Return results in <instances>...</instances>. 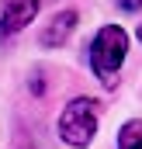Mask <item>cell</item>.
I'll return each mask as SVG.
<instances>
[{
  "label": "cell",
  "instance_id": "6da1fadb",
  "mask_svg": "<svg viewBox=\"0 0 142 149\" xmlns=\"http://www.w3.org/2000/svg\"><path fill=\"white\" fill-rule=\"evenodd\" d=\"M125 52H128V35L125 28L118 24H104L94 42H90V66L97 80L104 87H118V73H121V63H125Z\"/></svg>",
  "mask_w": 142,
  "mask_h": 149
},
{
  "label": "cell",
  "instance_id": "7a4b0ae2",
  "mask_svg": "<svg viewBox=\"0 0 142 149\" xmlns=\"http://www.w3.org/2000/svg\"><path fill=\"white\" fill-rule=\"evenodd\" d=\"M97 135V101L90 97H73L59 114V139L70 146L83 149Z\"/></svg>",
  "mask_w": 142,
  "mask_h": 149
},
{
  "label": "cell",
  "instance_id": "3957f363",
  "mask_svg": "<svg viewBox=\"0 0 142 149\" xmlns=\"http://www.w3.org/2000/svg\"><path fill=\"white\" fill-rule=\"evenodd\" d=\"M38 14V0H0V31L17 35L24 31Z\"/></svg>",
  "mask_w": 142,
  "mask_h": 149
},
{
  "label": "cell",
  "instance_id": "277c9868",
  "mask_svg": "<svg viewBox=\"0 0 142 149\" xmlns=\"http://www.w3.org/2000/svg\"><path fill=\"white\" fill-rule=\"evenodd\" d=\"M73 28H76V10H59L45 28H42V35L38 42L45 45V49H56V45H66V38L73 35Z\"/></svg>",
  "mask_w": 142,
  "mask_h": 149
},
{
  "label": "cell",
  "instance_id": "5b68a950",
  "mask_svg": "<svg viewBox=\"0 0 142 149\" xmlns=\"http://www.w3.org/2000/svg\"><path fill=\"white\" fill-rule=\"evenodd\" d=\"M118 149H142V118H132L118 132Z\"/></svg>",
  "mask_w": 142,
  "mask_h": 149
},
{
  "label": "cell",
  "instance_id": "8992f818",
  "mask_svg": "<svg viewBox=\"0 0 142 149\" xmlns=\"http://www.w3.org/2000/svg\"><path fill=\"white\" fill-rule=\"evenodd\" d=\"M118 7H121V10H139L142 0H118Z\"/></svg>",
  "mask_w": 142,
  "mask_h": 149
},
{
  "label": "cell",
  "instance_id": "52a82bcc",
  "mask_svg": "<svg viewBox=\"0 0 142 149\" xmlns=\"http://www.w3.org/2000/svg\"><path fill=\"white\" fill-rule=\"evenodd\" d=\"M139 42H142V24H139Z\"/></svg>",
  "mask_w": 142,
  "mask_h": 149
}]
</instances>
